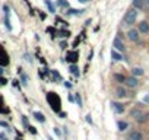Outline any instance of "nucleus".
<instances>
[{
	"label": "nucleus",
	"mask_w": 149,
	"mask_h": 140,
	"mask_svg": "<svg viewBox=\"0 0 149 140\" xmlns=\"http://www.w3.org/2000/svg\"><path fill=\"white\" fill-rule=\"evenodd\" d=\"M136 18H137V10L133 8V9H129L124 15V24L127 26H132L134 22H136Z\"/></svg>",
	"instance_id": "obj_1"
},
{
	"label": "nucleus",
	"mask_w": 149,
	"mask_h": 140,
	"mask_svg": "<svg viewBox=\"0 0 149 140\" xmlns=\"http://www.w3.org/2000/svg\"><path fill=\"white\" fill-rule=\"evenodd\" d=\"M124 85H126V88L134 89V88H137V85H139V80H137V78H136V76H126Z\"/></svg>",
	"instance_id": "obj_2"
},
{
	"label": "nucleus",
	"mask_w": 149,
	"mask_h": 140,
	"mask_svg": "<svg viewBox=\"0 0 149 140\" xmlns=\"http://www.w3.org/2000/svg\"><path fill=\"white\" fill-rule=\"evenodd\" d=\"M113 47H114V50H117L120 53H124V50H126V45L123 44V41H121L120 37H116L113 40Z\"/></svg>",
	"instance_id": "obj_3"
},
{
	"label": "nucleus",
	"mask_w": 149,
	"mask_h": 140,
	"mask_svg": "<svg viewBox=\"0 0 149 140\" xmlns=\"http://www.w3.org/2000/svg\"><path fill=\"white\" fill-rule=\"evenodd\" d=\"M140 32L137 31V29H134V28H132V29H129L127 31V38L132 41V42H137L139 41V38H140V35H139Z\"/></svg>",
	"instance_id": "obj_4"
},
{
	"label": "nucleus",
	"mask_w": 149,
	"mask_h": 140,
	"mask_svg": "<svg viewBox=\"0 0 149 140\" xmlns=\"http://www.w3.org/2000/svg\"><path fill=\"white\" fill-rule=\"evenodd\" d=\"M127 140H143V133L140 130H132L127 134Z\"/></svg>",
	"instance_id": "obj_5"
},
{
	"label": "nucleus",
	"mask_w": 149,
	"mask_h": 140,
	"mask_svg": "<svg viewBox=\"0 0 149 140\" xmlns=\"http://www.w3.org/2000/svg\"><path fill=\"white\" fill-rule=\"evenodd\" d=\"M111 110H113V112H116V114H123V112H124V105H123L121 102L113 101V102H111Z\"/></svg>",
	"instance_id": "obj_6"
},
{
	"label": "nucleus",
	"mask_w": 149,
	"mask_h": 140,
	"mask_svg": "<svg viewBox=\"0 0 149 140\" xmlns=\"http://www.w3.org/2000/svg\"><path fill=\"white\" fill-rule=\"evenodd\" d=\"M137 31L140 34H149V22L148 21H140L137 24Z\"/></svg>",
	"instance_id": "obj_7"
},
{
	"label": "nucleus",
	"mask_w": 149,
	"mask_h": 140,
	"mask_svg": "<svg viewBox=\"0 0 149 140\" xmlns=\"http://www.w3.org/2000/svg\"><path fill=\"white\" fill-rule=\"evenodd\" d=\"M114 95L117 96V98H126L127 96V89L124 88V86H116V89H114Z\"/></svg>",
	"instance_id": "obj_8"
},
{
	"label": "nucleus",
	"mask_w": 149,
	"mask_h": 140,
	"mask_svg": "<svg viewBox=\"0 0 149 140\" xmlns=\"http://www.w3.org/2000/svg\"><path fill=\"white\" fill-rule=\"evenodd\" d=\"M143 112V110H142V104H137L136 107H133L132 110H130V117H133V118H136V117H139L140 114Z\"/></svg>",
	"instance_id": "obj_9"
},
{
	"label": "nucleus",
	"mask_w": 149,
	"mask_h": 140,
	"mask_svg": "<svg viewBox=\"0 0 149 140\" xmlns=\"http://www.w3.org/2000/svg\"><path fill=\"white\" fill-rule=\"evenodd\" d=\"M134 120H136L137 124H145L146 121H149V112H145V111H143V112H142L139 117H136Z\"/></svg>",
	"instance_id": "obj_10"
},
{
	"label": "nucleus",
	"mask_w": 149,
	"mask_h": 140,
	"mask_svg": "<svg viewBox=\"0 0 149 140\" xmlns=\"http://www.w3.org/2000/svg\"><path fill=\"white\" fill-rule=\"evenodd\" d=\"M132 5H133V8L137 10H142V9H145V0H133L132 2Z\"/></svg>",
	"instance_id": "obj_11"
},
{
	"label": "nucleus",
	"mask_w": 149,
	"mask_h": 140,
	"mask_svg": "<svg viewBox=\"0 0 149 140\" xmlns=\"http://www.w3.org/2000/svg\"><path fill=\"white\" fill-rule=\"evenodd\" d=\"M111 57H113V61H121L124 57H123V54L120 53V51H117V50H113L111 51Z\"/></svg>",
	"instance_id": "obj_12"
},
{
	"label": "nucleus",
	"mask_w": 149,
	"mask_h": 140,
	"mask_svg": "<svg viewBox=\"0 0 149 140\" xmlns=\"http://www.w3.org/2000/svg\"><path fill=\"white\" fill-rule=\"evenodd\" d=\"M143 75H145V70L142 67H133L132 69V76L139 78V76H143Z\"/></svg>",
	"instance_id": "obj_13"
},
{
	"label": "nucleus",
	"mask_w": 149,
	"mask_h": 140,
	"mask_svg": "<svg viewBox=\"0 0 149 140\" xmlns=\"http://www.w3.org/2000/svg\"><path fill=\"white\" fill-rule=\"evenodd\" d=\"M117 127H118V131H126V130L129 128V123L124 121V120H120V121L117 123Z\"/></svg>",
	"instance_id": "obj_14"
},
{
	"label": "nucleus",
	"mask_w": 149,
	"mask_h": 140,
	"mask_svg": "<svg viewBox=\"0 0 149 140\" xmlns=\"http://www.w3.org/2000/svg\"><path fill=\"white\" fill-rule=\"evenodd\" d=\"M69 70H70V73H73L76 78H79L81 76V72H79V67L76 66V64H70L69 66Z\"/></svg>",
	"instance_id": "obj_15"
},
{
	"label": "nucleus",
	"mask_w": 149,
	"mask_h": 140,
	"mask_svg": "<svg viewBox=\"0 0 149 140\" xmlns=\"http://www.w3.org/2000/svg\"><path fill=\"white\" fill-rule=\"evenodd\" d=\"M84 12H85V9H67V12H66V15H84Z\"/></svg>",
	"instance_id": "obj_16"
},
{
	"label": "nucleus",
	"mask_w": 149,
	"mask_h": 140,
	"mask_svg": "<svg viewBox=\"0 0 149 140\" xmlns=\"http://www.w3.org/2000/svg\"><path fill=\"white\" fill-rule=\"evenodd\" d=\"M34 117H35V120H37V121H40V123H45V117H44V114H42V112L35 111V112H34Z\"/></svg>",
	"instance_id": "obj_17"
},
{
	"label": "nucleus",
	"mask_w": 149,
	"mask_h": 140,
	"mask_svg": "<svg viewBox=\"0 0 149 140\" xmlns=\"http://www.w3.org/2000/svg\"><path fill=\"white\" fill-rule=\"evenodd\" d=\"M114 80L117 82V83H124V80H126V76H123V75H120V73H114Z\"/></svg>",
	"instance_id": "obj_18"
},
{
	"label": "nucleus",
	"mask_w": 149,
	"mask_h": 140,
	"mask_svg": "<svg viewBox=\"0 0 149 140\" xmlns=\"http://www.w3.org/2000/svg\"><path fill=\"white\" fill-rule=\"evenodd\" d=\"M57 6H60V8H66V9H69V2L67 0H57Z\"/></svg>",
	"instance_id": "obj_19"
},
{
	"label": "nucleus",
	"mask_w": 149,
	"mask_h": 140,
	"mask_svg": "<svg viewBox=\"0 0 149 140\" xmlns=\"http://www.w3.org/2000/svg\"><path fill=\"white\" fill-rule=\"evenodd\" d=\"M74 102H76L79 107H82V96H81L79 92H78V94H74Z\"/></svg>",
	"instance_id": "obj_20"
},
{
	"label": "nucleus",
	"mask_w": 149,
	"mask_h": 140,
	"mask_svg": "<svg viewBox=\"0 0 149 140\" xmlns=\"http://www.w3.org/2000/svg\"><path fill=\"white\" fill-rule=\"evenodd\" d=\"M44 3L47 5V8H48L50 12H54V6H53V3L50 2V0H44Z\"/></svg>",
	"instance_id": "obj_21"
},
{
	"label": "nucleus",
	"mask_w": 149,
	"mask_h": 140,
	"mask_svg": "<svg viewBox=\"0 0 149 140\" xmlns=\"http://www.w3.org/2000/svg\"><path fill=\"white\" fill-rule=\"evenodd\" d=\"M22 85L24 86H28V78L25 75H22Z\"/></svg>",
	"instance_id": "obj_22"
},
{
	"label": "nucleus",
	"mask_w": 149,
	"mask_h": 140,
	"mask_svg": "<svg viewBox=\"0 0 149 140\" xmlns=\"http://www.w3.org/2000/svg\"><path fill=\"white\" fill-rule=\"evenodd\" d=\"M143 104H149V94H146L143 96Z\"/></svg>",
	"instance_id": "obj_23"
},
{
	"label": "nucleus",
	"mask_w": 149,
	"mask_h": 140,
	"mask_svg": "<svg viewBox=\"0 0 149 140\" xmlns=\"http://www.w3.org/2000/svg\"><path fill=\"white\" fill-rule=\"evenodd\" d=\"M86 121H88V124H92V117H91V114L86 115Z\"/></svg>",
	"instance_id": "obj_24"
},
{
	"label": "nucleus",
	"mask_w": 149,
	"mask_h": 140,
	"mask_svg": "<svg viewBox=\"0 0 149 140\" xmlns=\"http://www.w3.org/2000/svg\"><path fill=\"white\" fill-rule=\"evenodd\" d=\"M0 140H8V137H6L5 133H0Z\"/></svg>",
	"instance_id": "obj_25"
},
{
	"label": "nucleus",
	"mask_w": 149,
	"mask_h": 140,
	"mask_svg": "<svg viewBox=\"0 0 149 140\" xmlns=\"http://www.w3.org/2000/svg\"><path fill=\"white\" fill-rule=\"evenodd\" d=\"M54 133H56L57 136H61V131H60V130H58L57 127H54Z\"/></svg>",
	"instance_id": "obj_26"
},
{
	"label": "nucleus",
	"mask_w": 149,
	"mask_h": 140,
	"mask_svg": "<svg viewBox=\"0 0 149 140\" xmlns=\"http://www.w3.org/2000/svg\"><path fill=\"white\" fill-rule=\"evenodd\" d=\"M0 125H2V127H6V128L9 127V124H8V123H5V121H0Z\"/></svg>",
	"instance_id": "obj_27"
},
{
	"label": "nucleus",
	"mask_w": 149,
	"mask_h": 140,
	"mask_svg": "<svg viewBox=\"0 0 149 140\" xmlns=\"http://www.w3.org/2000/svg\"><path fill=\"white\" fill-rule=\"evenodd\" d=\"M64 86H66L67 89H70V88H72V83H70V82H64Z\"/></svg>",
	"instance_id": "obj_28"
},
{
	"label": "nucleus",
	"mask_w": 149,
	"mask_h": 140,
	"mask_svg": "<svg viewBox=\"0 0 149 140\" xmlns=\"http://www.w3.org/2000/svg\"><path fill=\"white\" fill-rule=\"evenodd\" d=\"M22 121H24V125H26V127H28V120H26L25 117H22Z\"/></svg>",
	"instance_id": "obj_29"
},
{
	"label": "nucleus",
	"mask_w": 149,
	"mask_h": 140,
	"mask_svg": "<svg viewBox=\"0 0 149 140\" xmlns=\"http://www.w3.org/2000/svg\"><path fill=\"white\" fill-rule=\"evenodd\" d=\"M66 45H67V44H66V42H64V41H63V42H61V44H60V47H61V48H66Z\"/></svg>",
	"instance_id": "obj_30"
},
{
	"label": "nucleus",
	"mask_w": 149,
	"mask_h": 140,
	"mask_svg": "<svg viewBox=\"0 0 149 140\" xmlns=\"http://www.w3.org/2000/svg\"><path fill=\"white\" fill-rule=\"evenodd\" d=\"M78 2H81V3H86V2H91V0H78Z\"/></svg>",
	"instance_id": "obj_31"
},
{
	"label": "nucleus",
	"mask_w": 149,
	"mask_h": 140,
	"mask_svg": "<svg viewBox=\"0 0 149 140\" xmlns=\"http://www.w3.org/2000/svg\"><path fill=\"white\" fill-rule=\"evenodd\" d=\"M145 2H146V6H148V9H149V0H145Z\"/></svg>",
	"instance_id": "obj_32"
}]
</instances>
